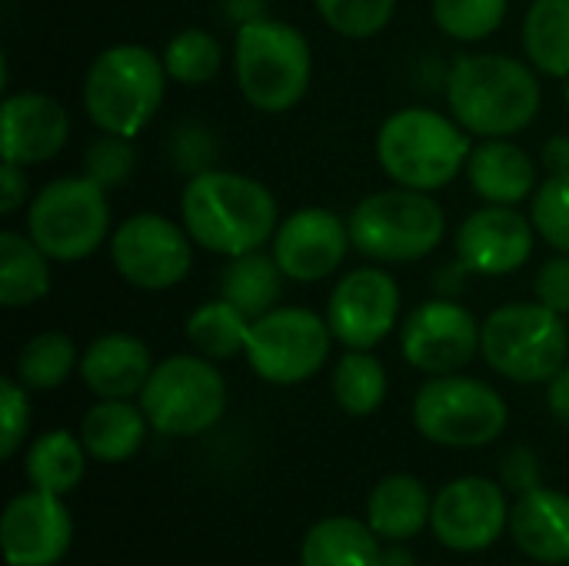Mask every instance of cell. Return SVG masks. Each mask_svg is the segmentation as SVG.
Wrapping results in <instances>:
<instances>
[{
  "label": "cell",
  "instance_id": "cell-1",
  "mask_svg": "<svg viewBox=\"0 0 569 566\" xmlns=\"http://www.w3.org/2000/svg\"><path fill=\"white\" fill-rule=\"evenodd\" d=\"M180 224L193 244L217 257L263 250L277 227L280 207L267 183L237 170H203L180 193Z\"/></svg>",
  "mask_w": 569,
  "mask_h": 566
},
{
  "label": "cell",
  "instance_id": "cell-2",
  "mask_svg": "<svg viewBox=\"0 0 569 566\" xmlns=\"http://www.w3.org/2000/svg\"><path fill=\"white\" fill-rule=\"evenodd\" d=\"M543 103L537 67L510 53H460L447 73V107L473 137L523 133Z\"/></svg>",
  "mask_w": 569,
  "mask_h": 566
},
{
  "label": "cell",
  "instance_id": "cell-3",
  "mask_svg": "<svg viewBox=\"0 0 569 566\" xmlns=\"http://www.w3.org/2000/svg\"><path fill=\"white\" fill-rule=\"evenodd\" d=\"M473 133H467L453 113L430 107H403L380 123L377 160L397 187L410 190H443L450 187L470 160Z\"/></svg>",
  "mask_w": 569,
  "mask_h": 566
},
{
  "label": "cell",
  "instance_id": "cell-4",
  "mask_svg": "<svg viewBox=\"0 0 569 566\" xmlns=\"http://www.w3.org/2000/svg\"><path fill=\"white\" fill-rule=\"evenodd\" d=\"M163 57L143 43H117L93 57L83 77V110L100 133L137 137L167 97Z\"/></svg>",
  "mask_w": 569,
  "mask_h": 566
},
{
  "label": "cell",
  "instance_id": "cell-5",
  "mask_svg": "<svg viewBox=\"0 0 569 566\" xmlns=\"http://www.w3.org/2000/svg\"><path fill=\"white\" fill-rule=\"evenodd\" d=\"M233 77L240 97L260 113L293 110L313 77V53L307 37L273 17H257L237 27Z\"/></svg>",
  "mask_w": 569,
  "mask_h": 566
},
{
  "label": "cell",
  "instance_id": "cell-6",
  "mask_svg": "<svg viewBox=\"0 0 569 566\" xmlns=\"http://www.w3.org/2000/svg\"><path fill=\"white\" fill-rule=\"evenodd\" d=\"M480 357L513 384H550L569 364V320L540 300L503 304L483 320Z\"/></svg>",
  "mask_w": 569,
  "mask_h": 566
},
{
  "label": "cell",
  "instance_id": "cell-7",
  "mask_svg": "<svg viewBox=\"0 0 569 566\" xmlns=\"http://www.w3.org/2000/svg\"><path fill=\"white\" fill-rule=\"evenodd\" d=\"M353 250L377 264H417L447 237V214L427 190L390 187L363 197L350 217Z\"/></svg>",
  "mask_w": 569,
  "mask_h": 566
},
{
  "label": "cell",
  "instance_id": "cell-8",
  "mask_svg": "<svg viewBox=\"0 0 569 566\" xmlns=\"http://www.w3.org/2000/svg\"><path fill=\"white\" fill-rule=\"evenodd\" d=\"M413 427L423 440L450 450H480L503 437L510 407L497 387L463 374L430 377L413 397Z\"/></svg>",
  "mask_w": 569,
  "mask_h": 566
},
{
  "label": "cell",
  "instance_id": "cell-9",
  "mask_svg": "<svg viewBox=\"0 0 569 566\" xmlns=\"http://www.w3.org/2000/svg\"><path fill=\"white\" fill-rule=\"evenodd\" d=\"M27 234L53 264L87 260L113 234L107 190L87 173L50 180L27 203Z\"/></svg>",
  "mask_w": 569,
  "mask_h": 566
},
{
  "label": "cell",
  "instance_id": "cell-10",
  "mask_svg": "<svg viewBox=\"0 0 569 566\" xmlns=\"http://www.w3.org/2000/svg\"><path fill=\"white\" fill-rule=\"evenodd\" d=\"M137 400L160 437H200L227 414V380L217 360L173 354L153 367Z\"/></svg>",
  "mask_w": 569,
  "mask_h": 566
},
{
  "label": "cell",
  "instance_id": "cell-11",
  "mask_svg": "<svg viewBox=\"0 0 569 566\" xmlns=\"http://www.w3.org/2000/svg\"><path fill=\"white\" fill-rule=\"evenodd\" d=\"M330 347L333 330L327 317L310 307H273L250 324L243 357L263 384L293 387L320 374Z\"/></svg>",
  "mask_w": 569,
  "mask_h": 566
},
{
  "label": "cell",
  "instance_id": "cell-12",
  "mask_svg": "<svg viewBox=\"0 0 569 566\" xmlns=\"http://www.w3.org/2000/svg\"><path fill=\"white\" fill-rule=\"evenodd\" d=\"M193 237L183 224L143 210L127 217L110 234L113 270L137 290H170L187 280L193 267Z\"/></svg>",
  "mask_w": 569,
  "mask_h": 566
},
{
  "label": "cell",
  "instance_id": "cell-13",
  "mask_svg": "<svg viewBox=\"0 0 569 566\" xmlns=\"http://www.w3.org/2000/svg\"><path fill=\"white\" fill-rule=\"evenodd\" d=\"M480 334L483 324L470 307L453 297H433L400 324V354L427 377L460 374L480 354Z\"/></svg>",
  "mask_w": 569,
  "mask_h": 566
},
{
  "label": "cell",
  "instance_id": "cell-14",
  "mask_svg": "<svg viewBox=\"0 0 569 566\" xmlns=\"http://www.w3.org/2000/svg\"><path fill=\"white\" fill-rule=\"evenodd\" d=\"M507 487L490 477H460L433 494L430 530L453 554H483L510 530Z\"/></svg>",
  "mask_w": 569,
  "mask_h": 566
},
{
  "label": "cell",
  "instance_id": "cell-15",
  "mask_svg": "<svg viewBox=\"0 0 569 566\" xmlns=\"http://www.w3.org/2000/svg\"><path fill=\"white\" fill-rule=\"evenodd\" d=\"M400 284L380 267H360L340 277L327 300L333 340L347 350L380 347L400 324Z\"/></svg>",
  "mask_w": 569,
  "mask_h": 566
},
{
  "label": "cell",
  "instance_id": "cell-16",
  "mask_svg": "<svg viewBox=\"0 0 569 566\" xmlns=\"http://www.w3.org/2000/svg\"><path fill=\"white\" fill-rule=\"evenodd\" d=\"M350 247V224L330 207H300L287 214L270 240L277 267L293 284H320L333 277Z\"/></svg>",
  "mask_w": 569,
  "mask_h": 566
},
{
  "label": "cell",
  "instance_id": "cell-17",
  "mask_svg": "<svg viewBox=\"0 0 569 566\" xmlns=\"http://www.w3.org/2000/svg\"><path fill=\"white\" fill-rule=\"evenodd\" d=\"M73 544V517L63 497L47 490L17 494L0 517V550L7 566H57Z\"/></svg>",
  "mask_w": 569,
  "mask_h": 566
},
{
  "label": "cell",
  "instance_id": "cell-18",
  "mask_svg": "<svg viewBox=\"0 0 569 566\" xmlns=\"http://www.w3.org/2000/svg\"><path fill=\"white\" fill-rule=\"evenodd\" d=\"M537 227L517 207L487 203L457 227V264L480 277H510L533 257Z\"/></svg>",
  "mask_w": 569,
  "mask_h": 566
},
{
  "label": "cell",
  "instance_id": "cell-19",
  "mask_svg": "<svg viewBox=\"0 0 569 566\" xmlns=\"http://www.w3.org/2000/svg\"><path fill=\"white\" fill-rule=\"evenodd\" d=\"M70 140V113L63 103L40 90L7 93L0 107V150L3 160L33 167L53 160Z\"/></svg>",
  "mask_w": 569,
  "mask_h": 566
},
{
  "label": "cell",
  "instance_id": "cell-20",
  "mask_svg": "<svg viewBox=\"0 0 569 566\" xmlns=\"http://www.w3.org/2000/svg\"><path fill=\"white\" fill-rule=\"evenodd\" d=\"M150 347L133 334H103L80 354V380L97 400H133L153 374Z\"/></svg>",
  "mask_w": 569,
  "mask_h": 566
},
{
  "label": "cell",
  "instance_id": "cell-21",
  "mask_svg": "<svg viewBox=\"0 0 569 566\" xmlns=\"http://www.w3.org/2000/svg\"><path fill=\"white\" fill-rule=\"evenodd\" d=\"M467 180L483 203L517 207L540 187L533 157L510 137H483L467 160Z\"/></svg>",
  "mask_w": 569,
  "mask_h": 566
},
{
  "label": "cell",
  "instance_id": "cell-22",
  "mask_svg": "<svg viewBox=\"0 0 569 566\" xmlns=\"http://www.w3.org/2000/svg\"><path fill=\"white\" fill-rule=\"evenodd\" d=\"M510 537L537 564H569V494L553 487L520 494L510 510Z\"/></svg>",
  "mask_w": 569,
  "mask_h": 566
},
{
  "label": "cell",
  "instance_id": "cell-23",
  "mask_svg": "<svg viewBox=\"0 0 569 566\" xmlns=\"http://www.w3.org/2000/svg\"><path fill=\"white\" fill-rule=\"evenodd\" d=\"M433 494L413 474H390L383 477L367 497V524L380 540L407 544L430 527Z\"/></svg>",
  "mask_w": 569,
  "mask_h": 566
},
{
  "label": "cell",
  "instance_id": "cell-24",
  "mask_svg": "<svg viewBox=\"0 0 569 566\" xmlns=\"http://www.w3.org/2000/svg\"><path fill=\"white\" fill-rule=\"evenodd\" d=\"M150 420L140 404L130 400H97L80 420V440L87 454L100 464H123L140 454Z\"/></svg>",
  "mask_w": 569,
  "mask_h": 566
},
{
  "label": "cell",
  "instance_id": "cell-25",
  "mask_svg": "<svg viewBox=\"0 0 569 566\" xmlns=\"http://www.w3.org/2000/svg\"><path fill=\"white\" fill-rule=\"evenodd\" d=\"M380 537L367 520L337 514L307 530L300 566H380Z\"/></svg>",
  "mask_w": 569,
  "mask_h": 566
},
{
  "label": "cell",
  "instance_id": "cell-26",
  "mask_svg": "<svg viewBox=\"0 0 569 566\" xmlns=\"http://www.w3.org/2000/svg\"><path fill=\"white\" fill-rule=\"evenodd\" d=\"M50 257L30 240V234L0 230V304L23 310L50 294Z\"/></svg>",
  "mask_w": 569,
  "mask_h": 566
},
{
  "label": "cell",
  "instance_id": "cell-27",
  "mask_svg": "<svg viewBox=\"0 0 569 566\" xmlns=\"http://www.w3.org/2000/svg\"><path fill=\"white\" fill-rule=\"evenodd\" d=\"M87 447L70 430H47L40 434L23 457V474L33 490H47L57 497H67L80 487L87 474Z\"/></svg>",
  "mask_w": 569,
  "mask_h": 566
},
{
  "label": "cell",
  "instance_id": "cell-28",
  "mask_svg": "<svg viewBox=\"0 0 569 566\" xmlns=\"http://www.w3.org/2000/svg\"><path fill=\"white\" fill-rule=\"evenodd\" d=\"M283 280L287 277L277 267L273 254L250 250V254L227 260V267L220 274V297H227L233 307H240L250 320H257L280 304Z\"/></svg>",
  "mask_w": 569,
  "mask_h": 566
},
{
  "label": "cell",
  "instance_id": "cell-29",
  "mask_svg": "<svg viewBox=\"0 0 569 566\" xmlns=\"http://www.w3.org/2000/svg\"><path fill=\"white\" fill-rule=\"evenodd\" d=\"M520 40L537 73L569 80V0H533Z\"/></svg>",
  "mask_w": 569,
  "mask_h": 566
},
{
  "label": "cell",
  "instance_id": "cell-30",
  "mask_svg": "<svg viewBox=\"0 0 569 566\" xmlns=\"http://www.w3.org/2000/svg\"><path fill=\"white\" fill-rule=\"evenodd\" d=\"M250 324L253 320L240 307H233L227 297H217V300L200 304L187 317L183 334L197 354H203L210 360H230L247 350Z\"/></svg>",
  "mask_w": 569,
  "mask_h": 566
},
{
  "label": "cell",
  "instance_id": "cell-31",
  "mask_svg": "<svg viewBox=\"0 0 569 566\" xmlns=\"http://www.w3.org/2000/svg\"><path fill=\"white\" fill-rule=\"evenodd\" d=\"M387 367L370 350H347L330 377L333 404L347 417H373L387 400Z\"/></svg>",
  "mask_w": 569,
  "mask_h": 566
},
{
  "label": "cell",
  "instance_id": "cell-32",
  "mask_svg": "<svg viewBox=\"0 0 569 566\" xmlns=\"http://www.w3.org/2000/svg\"><path fill=\"white\" fill-rule=\"evenodd\" d=\"M77 370H80V350L60 330H43L30 337L20 347L17 364H13V377L27 390H40V394L63 387Z\"/></svg>",
  "mask_w": 569,
  "mask_h": 566
},
{
  "label": "cell",
  "instance_id": "cell-33",
  "mask_svg": "<svg viewBox=\"0 0 569 566\" xmlns=\"http://www.w3.org/2000/svg\"><path fill=\"white\" fill-rule=\"evenodd\" d=\"M163 67H167V77L173 83H183V87H203L210 83L220 67H223V47L220 40L203 30V27H187V30H177L167 47H163Z\"/></svg>",
  "mask_w": 569,
  "mask_h": 566
},
{
  "label": "cell",
  "instance_id": "cell-34",
  "mask_svg": "<svg viewBox=\"0 0 569 566\" xmlns=\"http://www.w3.org/2000/svg\"><path fill=\"white\" fill-rule=\"evenodd\" d=\"M433 23L460 43H480L493 37L510 10V0H433Z\"/></svg>",
  "mask_w": 569,
  "mask_h": 566
},
{
  "label": "cell",
  "instance_id": "cell-35",
  "mask_svg": "<svg viewBox=\"0 0 569 566\" xmlns=\"http://www.w3.org/2000/svg\"><path fill=\"white\" fill-rule=\"evenodd\" d=\"M313 7L320 20L347 40L377 37L397 13V0H313Z\"/></svg>",
  "mask_w": 569,
  "mask_h": 566
},
{
  "label": "cell",
  "instance_id": "cell-36",
  "mask_svg": "<svg viewBox=\"0 0 569 566\" xmlns=\"http://www.w3.org/2000/svg\"><path fill=\"white\" fill-rule=\"evenodd\" d=\"M530 200V220L537 227V237L557 254H569V173H550Z\"/></svg>",
  "mask_w": 569,
  "mask_h": 566
},
{
  "label": "cell",
  "instance_id": "cell-37",
  "mask_svg": "<svg viewBox=\"0 0 569 566\" xmlns=\"http://www.w3.org/2000/svg\"><path fill=\"white\" fill-rule=\"evenodd\" d=\"M133 167H137V150H133L130 137L100 133L83 150V173L90 180H97L103 190H113V187L127 183Z\"/></svg>",
  "mask_w": 569,
  "mask_h": 566
},
{
  "label": "cell",
  "instance_id": "cell-38",
  "mask_svg": "<svg viewBox=\"0 0 569 566\" xmlns=\"http://www.w3.org/2000/svg\"><path fill=\"white\" fill-rule=\"evenodd\" d=\"M30 430V390L17 377L0 380V457L10 460Z\"/></svg>",
  "mask_w": 569,
  "mask_h": 566
},
{
  "label": "cell",
  "instance_id": "cell-39",
  "mask_svg": "<svg viewBox=\"0 0 569 566\" xmlns=\"http://www.w3.org/2000/svg\"><path fill=\"white\" fill-rule=\"evenodd\" d=\"M170 153H173L177 170L197 177V173L217 167V163H213V160H217V137H213V130H207V127H200V123H183V127H177V133H173Z\"/></svg>",
  "mask_w": 569,
  "mask_h": 566
},
{
  "label": "cell",
  "instance_id": "cell-40",
  "mask_svg": "<svg viewBox=\"0 0 569 566\" xmlns=\"http://www.w3.org/2000/svg\"><path fill=\"white\" fill-rule=\"evenodd\" d=\"M533 297L543 307L569 317V254H560L540 267V274L533 280Z\"/></svg>",
  "mask_w": 569,
  "mask_h": 566
},
{
  "label": "cell",
  "instance_id": "cell-41",
  "mask_svg": "<svg viewBox=\"0 0 569 566\" xmlns=\"http://www.w3.org/2000/svg\"><path fill=\"white\" fill-rule=\"evenodd\" d=\"M500 484L510 494H530L537 487H543V474H540V460L530 447H513L503 454L500 460Z\"/></svg>",
  "mask_w": 569,
  "mask_h": 566
},
{
  "label": "cell",
  "instance_id": "cell-42",
  "mask_svg": "<svg viewBox=\"0 0 569 566\" xmlns=\"http://www.w3.org/2000/svg\"><path fill=\"white\" fill-rule=\"evenodd\" d=\"M27 203V167L3 160L0 167V210L10 217Z\"/></svg>",
  "mask_w": 569,
  "mask_h": 566
},
{
  "label": "cell",
  "instance_id": "cell-43",
  "mask_svg": "<svg viewBox=\"0 0 569 566\" xmlns=\"http://www.w3.org/2000/svg\"><path fill=\"white\" fill-rule=\"evenodd\" d=\"M547 407L563 427H569V364L547 384Z\"/></svg>",
  "mask_w": 569,
  "mask_h": 566
},
{
  "label": "cell",
  "instance_id": "cell-44",
  "mask_svg": "<svg viewBox=\"0 0 569 566\" xmlns=\"http://www.w3.org/2000/svg\"><path fill=\"white\" fill-rule=\"evenodd\" d=\"M540 163L550 170V173H569V137L567 133H557L543 143L540 150Z\"/></svg>",
  "mask_w": 569,
  "mask_h": 566
},
{
  "label": "cell",
  "instance_id": "cell-45",
  "mask_svg": "<svg viewBox=\"0 0 569 566\" xmlns=\"http://www.w3.org/2000/svg\"><path fill=\"white\" fill-rule=\"evenodd\" d=\"M380 566H417V557H413V550H410V547H403V544H390V547H383V550H380Z\"/></svg>",
  "mask_w": 569,
  "mask_h": 566
},
{
  "label": "cell",
  "instance_id": "cell-46",
  "mask_svg": "<svg viewBox=\"0 0 569 566\" xmlns=\"http://www.w3.org/2000/svg\"><path fill=\"white\" fill-rule=\"evenodd\" d=\"M563 97H567V110H569V80H567V90H563Z\"/></svg>",
  "mask_w": 569,
  "mask_h": 566
}]
</instances>
